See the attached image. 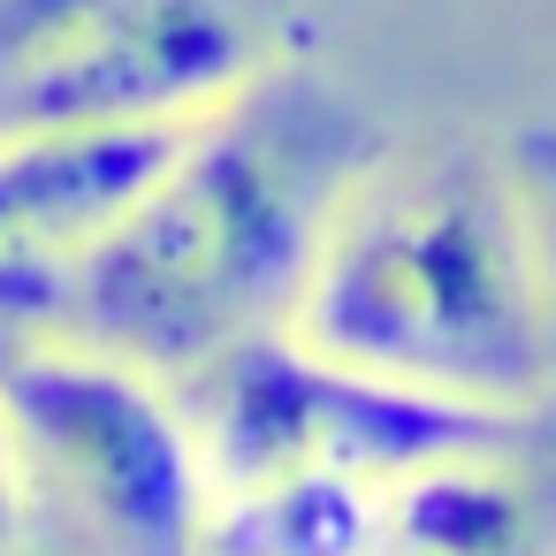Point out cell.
Returning a JSON list of instances; mask_svg holds the SVG:
<instances>
[{
	"mask_svg": "<svg viewBox=\"0 0 556 556\" xmlns=\"http://www.w3.org/2000/svg\"><path fill=\"white\" fill-rule=\"evenodd\" d=\"M381 153L389 130L343 85L275 54L244 92L191 115L161 176L85 244L62 336L176 381L237 336L282 328L343 191Z\"/></svg>",
	"mask_w": 556,
	"mask_h": 556,
	"instance_id": "cell-1",
	"label": "cell"
},
{
	"mask_svg": "<svg viewBox=\"0 0 556 556\" xmlns=\"http://www.w3.org/2000/svg\"><path fill=\"white\" fill-rule=\"evenodd\" d=\"M290 328L412 389L533 412L556 389V267L518 161L389 146L336 206Z\"/></svg>",
	"mask_w": 556,
	"mask_h": 556,
	"instance_id": "cell-2",
	"label": "cell"
},
{
	"mask_svg": "<svg viewBox=\"0 0 556 556\" xmlns=\"http://www.w3.org/2000/svg\"><path fill=\"white\" fill-rule=\"evenodd\" d=\"M9 419L31 518L54 510L85 556H199L214 472L168 374L85 336H0Z\"/></svg>",
	"mask_w": 556,
	"mask_h": 556,
	"instance_id": "cell-3",
	"label": "cell"
},
{
	"mask_svg": "<svg viewBox=\"0 0 556 556\" xmlns=\"http://www.w3.org/2000/svg\"><path fill=\"white\" fill-rule=\"evenodd\" d=\"M176 396L214 488L305 472V465L389 488L434 457L518 450L533 419V412H495L472 396H442V389H412L396 374L351 366L305 343L290 320L199 358L191 374H176Z\"/></svg>",
	"mask_w": 556,
	"mask_h": 556,
	"instance_id": "cell-4",
	"label": "cell"
},
{
	"mask_svg": "<svg viewBox=\"0 0 556 556\" xmlns=\"http://www.w3.org/2000/svg\"><path fill=\"white\" fill-rule=\"evenodd\" d=\"M267 62L244 0H0V138L191 123Z\"/></svg>",
	"mask_w": 556,
	"mask_h": 556,
	"instance_id": "cell-5",
	"label": "cell"
},
{
	"mask_svg": "<svg viewBox=\"0 0 556 556\" xmlns=\"http://www.w3.org/2000/svg\"><path fill=\"white\" fill-rule=\"evenodd\" d=\"M184 123L9 130L0 138V336H54L70 267L161 176Z\"/></svg>",
	"mask_w": 556,
	"mask_h": 556,
	"instance_id": "cell-6",
	"label": "cell"
},
{
	"mask_svg": "<svg viewBox=\"0 0 556 556\" xmlns=\"http://www.w3.org/2000/svg\"><path fill=\"white\" fill-rule=\"evenodd\" d=\"M374 556H541V510L510 472V450L434 457L381 488Z\"/></svg>",
	"mask_w": 556,
	"mask_h": 556,
	"instance_id": "cell-7",
	"label": "cell"
},
{
	"mask_svg": "<svg viewBox=\"0 0 556 556\" xmlns=\"http://www.w3.org/2000/svg\"><path fill=\"white\" fill-rule=\"evenodd\" d=\"M381 548V488L358 472H267L214 488L199 556H374Z\"/></svg>",
	"mask_w": 556,
	"mask_h": 556,
	"instance_id": "cell-8",
	"label": "cell"
},
{
	"mask_svg": "<svg viewBox=\"0 0 556 556\" xmlns=\"http://www.w3.org/2000/svg\"><path fill=\"white\" fill-rule=\"evenodd\" d=\"M31 533V488H24V465H16V442H9V419H0V556H16Z\"/></svg>",
	"mask_w": 556,
	"mask_h": 556,
	"instance_id": "cell-9",
	"label": "cell"
}]
</instances>
